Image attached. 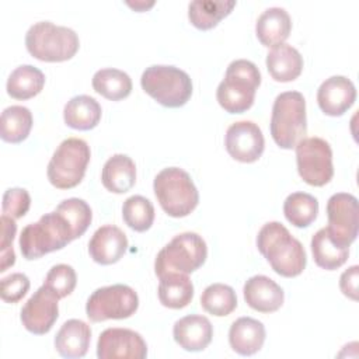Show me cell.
<instances>
[{"label": "cell", "mask_w": 359, "mask_h": 359, "mask_svg": "<svg viewBox=\"0 0 359 359\" xmlns=\"http://www.w3.org/2000/svg\"><path fill=\"white\" fill-rule=\"evenodd\" d=\"M1 238H0V272L7 271L15 264V254L13 250V240L17 233L15 220L10 216L1 215Z\"/></svg>", "instance_id": "obj_37"}, {"label": "cell", "mask_w": 359, "mask_h": 359, "mask_svg": "<svg viewBox=\"0 0 359 359\" xmlns=\"http://www.w3.org/2000/svg\"><path fill=\"white\" fill-rule=\"evenodd\" d=\"M243 294L245 303L259 313H273L282 307L285 300L283 289L265 275H254L247 279Z\"/></svg>", "instance_id": "obj_18"}, {"label": "cell", "mask_w": 359, "mask_h": 359, "mask_svg": "<svg viewBox=\"0 0 359 359\" xmlns=\"http://www.w3.org/2000/svg\"><path fill=\"white\" fill-rule=\"evenodd\" d=\"M259 84L261 73L255 63L236 59L227 66L224 79L217 86V102L229 114L245 112L252 107Z\"/></svg>", "instance_id": "obj_2"}, {"label": "cell", "mask_w": 359, "mask_h": 359, "mask_svg": "<svg viewBox=\"0 0 359 359\" xmlns=\"http://www.w3.org/2000/svg\"><path fill=\"white\" fill-rule=\"evenodd\" d=\"M73 234L60 213L56 210L45 213L36 223L27 224L20 236V250L25 259H36L56 250H62Z\"/></svg>", "instance_id": "obj_6"}, {"label": "cell", "mask_w": 359, "mask_h": 359, "mask_svg": "<svg viewBox=\"0 0 359 359\" xmlns=\"http://www.w3.org/2000/svg\"><path fill=\"white\" fill-rule=\"evenodd\" d=\"M31 206V196L24 188H8L3 195V215L15 219L25 216Z\"/></svg>", "instance_id": "obj_38"}, {"label": "cell", "mask_w": 359, "mask_h": 359, "mask_svg": "<svg viewBox=\"0 0 359 359\" xmlns=\"http://www.w3.org/2000/svg\"><path fill=\"white\" fill-rule=\"evenodd\" d=\"M91 328L87 323L72 318L63 323L55 337V349L67 359L83 358L90 346Z\"/></svg>", "instance_id": "obj_21"}, {"label": "cell", "mask_w": 359, "mask_h": 359, "mask_svg": "<svg viewBox=\"0 0 359 359\" xmlns=\"http://www.w3.org/2000/svg\"><path fill=\"white\" fill-rule=\"evenodd\" d=\"M128 250L126 234L114 224L98 227L90 243L88 254L94 262L101 265H111L118 262Z\"/></svg>", "instance_id": "obj_17"}, {"label": "cell", "mask_w": 359, "mask_h": 359, "mask_svg": "<svg viewBox=\"0 0 359 359\" xmlns=\"http://www.w3.org/2000/svg\"><path fill=\"white\" fill-rule=\"evenodd\" d=\"M57 300L45 285L36 289L21 309L20 318L24 328L35 335L48 334L59 317Z\"/></svg>", "instance_id": "obj_15"}, {"label": "cell", "mask_w": 359, "mask_h": 359, "mask_svg": "<svg viewBox=\"0 0 359 359\" xmlns=\"http://www.w3.org/2000/svg\"><path fill=\"white\" fill-rule=\"evenodd\" d=\"M130 7H133L135 10H143V8H149V7H151L154 3H149V4H146V3H128Z\"/></svg>", "instance_id": "obj_41"}, {"label": "cell", "mask_w": 359, "mask_h": 359, "mask_svg": "<svg viewBox=\"0 0 359 359\" xmlns=\"http://www.w3.org/2000/svg\"><path fill=\"white\" fill-rule=\"evenodd\" d=\"M202 309L216 317H224L237 307V296L231 286L224 283L209 285L201 296Z\"/></svg>", "instance_id": "obj_33"}, {"label": "cell", "mask_w": 359, "mask_h": 359, "mask_svg": "<svg viewBox=\"0 0 359 359\" xmlns=\"http://www.w3.org/2000/svg\"><path fill=\"white\" fill-rule=\"evenodd\" d=\"M296 163L299 175L313 187L328 184L334 175L332 150L327 140L313 136L302 139L296 146Z\"/></svg>", "instance_id": "obj_11"}, {"label": "cell", "mask_w": 359, "mask_h": 359, "mask_svg": "<svg viewBox=\"0 0 359 359\" xmlns=\"http://www.w3.org/2000/svg\"><path fill=\"white\" fill-rule=\"evenodd\" d=\"M236 7V1L196 0L188 6V18L191 24L202 31L215 28Z\"/></svg>", "instance_id": "obj_29"}, {"label": "cell", "mask_w": 359, "mask_h": 359, "mask_svg": "<svg viewBox=\"0 0 359 359\" xmlns=\"http://www.w3.org/2000/svg\"><path fill=\"white\" fill-rule=\"evenodd\" d=\"M101 182L109 192H128L136 182L135 161L126 154H114L102 167Z\"/></svg>", "instance_id": "obj_24"}, {"label": "cell", "mask_w": 359, "mask_h": 359, "mask_svg": "<svg viewBox=\"0 0 359 359\" xmlns=\"http://www.w3.org/2000/svg\"><path fill=\"white\" fill-rule=\"evenodd\" d=\"M160 279L157 294L164 307L184 309L194 297V283L185 273H167Z\"/></svg>", "instance_id": "obj_26"}, {"label": "cell", "mask_w": 359, "mask_h": 359, "mask_svg": "<svg viewBox=\"0 0 359 359\" xmlns=\"http://www.w3.org/2000/svg\"><path fill=\"white\" fill-rule=\"evenodd\" d=\"M137 307V293L128 285L116 283L94 290L86 303V314L93 323L123 320L133 316Z\"/></svg>", "instance_id": "obj_10"}, {"label": "cell", "mask_w": 359, "mask_h": 359, "mask_svg": "<svg viewBox=\"0 0 359 359\" xmlns=\"http://www.w3.org/2000/svg\"><path fill=\"white\" fill-rule=\"evenodd\" d=\"M161 209L171 217L188 216L199 202V192L191 175L180 167L163 168L153 181Z\"/></svg>", "instance_id": "obj_5"}, {"label": "cell", "mask_w": 359, "mask_h": 359, "mask_svg": "<svg viewBox=\"0 0 359 359\" xmlns=\"http://www.w3.org/2000/svg\"><path fill=\"white\" fill-rule=\"evenodd\" d=\"M45 86V74L35 66L21 65L7 79V94L15 100H29L38 95Z\"/></svg>", "instance_id": "obj_27"}, {"label": "cell", "mask_w": 359, "mask_h": 359, "mask_svg": "<svg viewBox=\"0 0 359 359\" xmlns=\"http://www.w3.org/2000/svg\"><path fill=\"white\" fill-rule=\"evenodd\" d=\"M25 46L29 55L38 60L65 62L77 53L80 41L72 28L39 21L27 31Z\"/></svg>", "instance_id": "obj_3"}, {"label": "cell", "mask_w": 359, "mask_h": 359, "mask_svg": "<svg viewBox=\"0 0 359 359\" xmlns=\"http://www.w3.org/2000/svg\"><path fill=\"white\" fill-rule=\"evenodd\" d=\"M227 153L240 163L257 161L265 149V139L261 128L251 121L231 123L224 135Z\"/></svg>", "instance_id": "obj_14"}, {"label": "cell", "mask_w": 359, "mask_h": 359, "mask_svg": "<svg viewBox=\"0 0 359 359\" xmlns=\"http://www.w3.org/2000/svg\"><path fill=\"white\" fill-rule=\"evenodd\" d=\"M29 279L25 273L15 272L0 280V296L6 303L20 302L29 290Z\"/></svg>", "instance_id": "obj_39"}, {"label": "cell", "mask_w": 359, "mask_h": 359, "mask_svg": "<svg viewBox=\"0 0 359 359\" xmlns=\"http://www.w3.org/2000/svg\"><path fill=\"white\" fill-rule=\"evenodd\" d=\"M265 327L252 317L237 318L229 330V342L234 352L243 356L257 353L265 342Z\"/></svg>", "instance_id": "obj_20"}, {"label": "cell", "mask_w": 359, "mask_h": 359, "mask_svg": "<svg viewBox=\"0 0 359 359\" xmlns=\"http://www.w3.org/2000/svg\"><path fill=\"white\" fill-rule=\"evenodd\" d=\"M358 279H359V266L352 265L342 272L339 278L341 292L351 300H358Z\"/></svg>", "instance_id": "obj_40"}, {"label": "cell", "mask_w": 359, "mask_h": 359, "mask_svg": "<svg viewBox=\"0 0 359 359\" xmlns=\"http://www.w3.org/2000/svg\"><path fill=\"white\" fill-rule=\"evenodd\" d=\"M100 359H144L147 345L143 337L129 328H107L97 341Z\"/></svg>", "instance_id": "obj_13"}, {"label": "cell", "mask_w": 359, "mask_h": 359, "mask_svg": "<svg viewBox=\"0 0 359 359\" xmlns=\"http://www.w3.org/2000/svg\"><path fill=\"white\" fill-rule=\"evenodd\" d=\"M283 213L294 227H309L317 217L318 201L307 192H293L283 202Z\"/></svg>", "instance_id": "obj_32"}, {"label": "cell", "mask_w": 359, "mask_h": 359, "mask_svg": "<svg viewBox=\"0 0 359 359\" xmlns=\"http://www.w3.org/2000/svg\"><path fill=\"white\" fill-rule=\"evenodd\" d=\"M55 210L63 216L72 230L74 240L86 233L93 220V212L90 205L80 198L65 199L56 206Z\"/></svg>", "instance_id": "obj_35"}, {"label": "cell", "mask_w": 359, "mask_h": 359, "mask_svg": "<svg viewBox=\"0 0 359 359\" xmlns=\"http://www.w3.org/2000/svg\"><path fill=\"white\" fill-rule=\"evenodd\" d=\"M154 216L153 203L142 195H132L122 205L123 222L135 231L143 233L149 230L154 222Z\"/></svg>", "instance_id": "obj_34"}, {"label": "cell", "mask_w": 359, "mask_h": 359, "mask_svg": "<svg viewBox=\"0 0 359 359\" xmlns=\"http://www.w3.org/2000/svg\"><path fill=\"white\" fill-rule=\"evenodd\" d=\"M93 88L111 101L126 98L132 91V79L119 69H100L93 76Z\"/></svg>", "instance_id": "obj_30"}, {"label": "cell", "mask_w": 359, "mask_h": 359, "mask_svg": "<svg viewBox=\"0 0 359 359\" xmlns=\"http://www.w3.org/2000/svg\"><path fill=\"white\" fill-rule=\"evenodd\" d=\"M90 157L87 142L79 137L65 139L48 163L46 175L49 182L57 189L74 188L84 178Z\"/></svg>", "instance_id": "obj_9"}, {"label": "cell", "mask_w": 359, "mask_h": 359, "mask_svg": "<svg viewBox=\"0 0 359 359\" xmlns=\"http://www.w3.org/2000/svg\"><path fill=\"white\" fill-rule=\"evenodd\" d=\"M311 252L314 262L327 271H334L342 266L349 255V247H341L335 244L331 237L328 236V231L325 227L320 229L313 237H311Z\"/></svg>", "instance_id": "obj_28"}, {"label": "cell", "mask_w": 359, "mask_h": 359, "mask_svg": "<svg viewBox=\"0 0 359 359\" xmlns=\"http://www.w3.org/2000/svg\"><path fill=\"white\" fill-rule=\"evenodd\" d=\"M271 135L280 149H293L307 133L306 101L299 91L280 93L272 107Z\"/></svg>", "instance_id": "obj_4"}, {"label": "cell", "mask_w": 359, "mask_h": 359, "mask_svg": "<svg viewBox=\"0 0 359 359\" xmlns=\"http://www.w3.org/2000/svg\"><path fill=\"white\" fill-rule=\"evenodd\" d=\"M142 88L167 108H180L192 95V81L187 72L167 65L146 67L140 77Z\"/></svg>", "instance_id": "obj_8"}, {"label": "cell", "mask_w": 359, "mask_h": 359, "mask_svg": "<svg viewBox=\"0 0 359 359\" xmlns=\"http://www.w3.org/2000/svg\"><path fill=\"white\" fill-rule=\"evenodd\" d=\"M172 337L182 349L201 352L212 342L213 325L205 316L189 314L175 321Z\"/></svg>", "instance_id": "obj_19"}, {"label": "cell", "mask_w": 359, "mask_h": 359, "mask_svg": "<svg viewBox=\"0 0 359 359\" xmlns=\"http://www.w3.org/2000/svg\"><path fill=\"white\" fill-rule=\"evenodd\" d=\"M292 31L289 13L282 7L266 8L257 20L255 34L264 46H278L283 43Z\"/></svg>", "instance_id": "obj_22"}, {"label": "cell", "mask_w": 359, "mask_h": 359, "mask_svg": "<svg viewBox=\"0 0 359 359\" xmlns=\"http://www.w3.org/2000/svg\"><path fill=\"white\" fill-rule=\"evenodd\" d=\"M77 283V275L73 266L67 264L53 265L46 273L43 285L55 293L57 299H63L69 296Z\"/></svg>", "instance_id": "obj_36"}, {"label": "cell", "mask_w": 359, "mask_h": 359, "mask_svg": "<svg viewBox=\"0 0 359 359\" xmlns=\"http://www.w3.org/2000/svg\"><path fill=\"white\" fill-rule=\"evenodd\" d=\"M266 69L275 81L287 83L296 80L303 70L300 52L287 43L273 46L266 55Z\"/></svg>", "instance_id": "obj_23"}, {"label": "cell", "mask_w": 359, "mask_h": 359, "mask_svg": "<svg viewBox=\"0 0 359 359\" xmlns=\"http://www.w3.org/2000/svg\"><path fill=\"white\" fill-rule=\"evenodd\" d=\"M327 217L325 229L331 240L341 247H349L356 240L359 229L356 196L346 192L334 194L327 202Z\"/></svg>", "instance_id": "obj_12"}, {"label": "cell", "mask_w": 359, "mask_h": 359, "mask_svg": "<svg viewBox=\"0 0 359 359\" xmlns=\"http://www.w3.org/2000/svg\"><path fill=\"white\" fill-rule=\"evenodd\" d=\"M356 100V88L345 76H331L317 90L320 109L328 116L344 115Z\"/></svg>", "instance_id": "obj_16"}, {"label": "cell", "mask_w": 359, "mask_h": 359, "mask_svg": "<svg viewBox=\"0 0 359 359\" xmlns=\"http://www.w3.org/2000/svg\"><path fill=\"white\" fill-rule=\"evenodd\" d=\"M32 128V114L27 107L11 105L1 112L0 136L7 143H21Z\"/></svg>", "instance_id": "obj_31"}, {"label": "cell", "mask_w": 359, "mask_h": 359, "mask_svg": "<svg viewBox=\"0 0 359 359\" xmlns=\"http://www.w3.org/2000/svg\"><path fill=\"white\" fill-rule=\"evenodd\" d=\"M257 247L280 276L294 278L306 268L307 255L303 244L279 222H268L261 227Z\"/></svg>", "instance_id": "obj_1"}, {"label": "cell", "mask_w": 359, "mask_h": 359, "mask_svg": "<svg viewBox=\"0 0 359 359\" xmlns=\"http://www.w3.org/2000/svg\"><path fill=\"white\" fill-rule=\"evenodd\" d=\"M208 257V247L202 236L187 231L175 236L157 254L154 272L158 278L167 273H192L199 269Z\"/></svg>", "instance_id": "obj_7"}, {"label": "cell", "mask_w": 359, "mask_h": 359, "mask_svg": "<svg viewBox=\"0 0 359 359\" xmlns=\"http://www.w3.org/2000/svg\"><path fill=\"white\" fill-rule=\"evenodd\" d=\"M101 105L90 95L81 94L70 98L63 109L65 123L77 130L94 129L101 121Z\"/></svg>", "instance_id": "obj_25"}]
</instances>
